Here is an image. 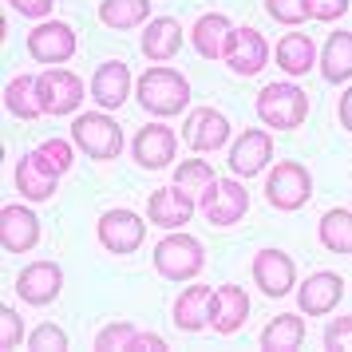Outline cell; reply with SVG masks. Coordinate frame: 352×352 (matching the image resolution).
<instances>
[{
  "mask_svg": "<svg viewBox=\"0 0 352 352\" xmlns=\"http://www.w3.org/2000/svg\"><path fill=\"white\" fill-rule=\"evenodd\" d=\"M265 12H270L277 24L297 28V24L309 20V0H265Z\"/></svg>",
  "mask_w": 352,
  "mask_h": 352,
  "instance_id": "34",
  "label": "cell"
},
{
  "mask_svg": "<svg viewBox=\"0 0 352 352\" xmlns=\"http://www.w3.org/2000/svg\"><path fill=\"white\" fill-rule=\"evenodd\" d=\"M194 210H198L194 194H186L175 182V186H162V190L151 194V202H146V218H151V226H162V230H182V226L194 218Z\"/></svg>",
  "mask_w": 352,
  "mask_h": 352,
  "instance_id": "14",
  "label": "cell"
},
{
  "mask_svg": "<svg viewBox=\"0 0 352 352\" xmlns=\"http://www.w3.org/2000/svg\"><path fill=\"white\" fill-rule=\"evenodd\" d=\"M4 107L16 115V119H40L44 107H40V96H36V76H16V80H8L4 87Z\"/></svg>",
  "mask_w": 352,
  "mask_h": 352,
  "instance_id": "29",
  "label": "cell"
},
{
  "mask_svg": "<svg viewBox=\"0 0 352 352\" xmlns=\"http://www.w3.org/2000/svg\"><path fill=\"white\" fill-rule=\"evenodd\" d=\"M96 238L107 254H135L146 238V222L135 214V210H107L96 222Z\"/></svg>",
  "mask_w": 352,
  "mask_h": 352,
  "instance_id": "8",
  "label": "cell"
},
{
  "mask_svg": "<svg viewBox=\"0 0 352 352\" xmlns=\"http://www.w3.org/2000/svg\"><path fill=\"white\" fill-rule=\"evenodd\" d=\"M320 76L329 83L352 80V32H333L320 48Z\"/></svg>",
  "mask_w": 352,
  "mask_h": 352,
  "instance_id": "27",
  "label": "cell"
},
{
  "mask_svg": "<svg viewBox=\"0 0 352 352\" xmlns=\"http://www.w3.org/2000/svg\"><path fill=\"white\" fill-rule=\"evenodd\" d=\"M234 76H257L261 67L270 64V44L257 28H234L230 36V48H226V60H222Z\"/></svg>",
  "mask_w": 352,
  "mask_h": 352,
  "instance_id": "13",
  "label": "cell"
},
{
  "mask_svg": "<svg viewBox=\"0 0 352 352\" xmlns=\"http://www.w3.org/2000/svg\"><path fill=\"white\" fill-rule=\"evenodd\" d=\"M99 20L115 32L139 28L151 20V0H99Z\"/></svg>",
  "mask_w": 352,
  "mask_h": 352,
  "instance_id": "28",
  "label": "cell"
},
{
  "mask_svg": "<svg viewBox=\"0 0 352 352\" xmlns=\"http://www.w3.org/2000/svg\"><path fill=\"white\" fill-rule=\"evenodd\" d=\"M324 349L352 352V317H333L324 324Z\"/></svg>",
  "mask_w": 352,
  "mask_h": 352,
  "instance_id": "36",
  "label": "cell"
},
{
  "mask_svg": "<svg viewBox=\"0 0 352 352\" xmlns=\"http://www.w3.org/2000/svg\"><path fill=\"white\" fill-rule=\"evenodd\" d=\"M250 317V297L241 285H218L210 301V329L222 336H234Z\"/></svg>",
  "mask_w": 352,
  "mask_h": 352,
  "instance_id": "17",
  "label": "cell"
},
{
  "mask_svg": "<svg viewBox=\"0 0 352 352\" xmlns=\"http://www.w3.org/2000/svg\"><path fill=\"white\" fill-rule=\"evenodd\" d=\"M230 36H234V24L222 12H206L198 16V24L190 28V44L202 60H226V48H230Z\"/></svg>",
  "mask_w": 352,
  "mask_h": 352,
  "instance_id": "21",
  "label": "cell"
},
{
  "mask_svg": "<svg viewBox=\"0 0 352 352\" xmlns=\"http://www.w3.org/2000/svg\"><path fill=\"white\" fill-rule=\"evenodd\" d=\"M28 349L32 352H64L67 349V333L60 324H36L28 333Z\"/></svg>",
  "mask_w": 352,
  "mask_h": 352,
  "instance_id": "35",
  "label": "cell"
},
{
  "mask_svg": "<svg viewBox=\"0 0 352 352\" xmlns=\"http://www.w3.org/2000/svg\"><path fill=\"white\" fill-rule=\"evenodd\" d=\"M277 67L285 72V76H309L313 67H317V44H313V36L309 32H285L277 40Z\"/></svg>",
  "mask_w": 352,
  "mask_h": 352,
  "instance_id": "23",
  "label": "cell"
},
{
  "mask_svg": "<svg viewBox=\"0 0 352 352\" xmlns=\"http://www.w3.org/2000/svg\"><path fill=\"white\" fill-rule=\"evenodd\" d=\"M72 143L96 162L119 159V151H123V127L115 123L111 115L87 111V115H80V119L72 123Z\"/></svg>",
  "mask_w": 352,
  "mask_h": 352,
  "instance_id": "4",
  "label": "cell"
},
{
  "mask_svg": "<svg viewBox=\"0 0 352 352\" xmlns=\"http://www.w3.org/2000/svg\"><path fill=\"white\" fill-rule=\"evenodd\" d=\"M56 182H60V175H52L32 151L16 162V186H20V194H24L28 202H48L52 194H56Z\"/></svg>",
  "mask_w": 352,
  "mask_h": 352,
  "instance_id": "25",
  "label": "cell"
},
{
  "mask_svg": "<svg viewBox=\"0 0 352 352\" xmlns=\"http://www.w3.org/2000/svg\"><path fill=\"white\" fill-rule=\"evenodd\" d=\"M20 16H32V20H48V12L56 8V0H8Z\"/></svg>",
  "mask_w": 352,
  "mask_h": 352,
  "instance_id": "39",
  "label": "cell"
},
{
  "mask_svg": "<svg viewBox=\"0 0 352 352\" xmlns=\"http://www.w3.org/2000/svg\"><path fill=\"white\" fill-rule=\"evenodd\" d=\"M32 155L48 166L52 175H67L72 162H76V143H67V139H44L40 146H32Z\"/></svg>",
  "mask_w": 352,
  "mask_h": 352,
  "instance_id": "31",
  "label": "cell"
},
{
  "mask_svg": "<svg viewBox=\"0 0 352 352\" xmlns=\"http://www.w3.org/2000/svg\"><path fill=\"white\" fill-rule=\"evenodd\" d=\"M155 270L159 277L166 281H194L202 265H206V250H202V241L190 238V234H166V238L155 245Z\"/></svg>",
  "mask_w": 352,
  "mask_h": 352,
  "instance_id": "3",
  "label": "cell"
},
{
  "mask_svg": "<svg viewBox=\"0 0 352 352\" xmlns=\"http://www.w3.org/2000/svg\"><path fill=\"white\" fill-rule=\"evenodd\" d=\"M131 96V67L123 60H107V64L96 67V76H91V99H96L103 111H115V107H123Z\"/></svg>",
  "mask_w": 352,
  "mask_h": 352,
  "instance_id": "20",
  "label": "cell"
},
{
  "mask_svg": "<svg viewBox=\"0 0 352 352\" xmlns=\"http://www.w3.org/2000/svg\"><path fill=\"white\" fill-rule=\"evenodd\" d=\"M265 198H270L273 210L293 214V210H301L305 202L313 198V175L293 159L277 162V166L270 170V178H265Z\"/></svg>",
  "mask_w": 352,
  "mask_h": 352,
  "instance_id": "5",
  "label": "cell"
},
{
  "mask_svg": "<svg viewBox=\"0 0 352 352\" xmlns=\"http://www.w3.org/2000/svg\"><path fill=\"white\" fill-rule=\"evenodd\" d=\"M36 96L44 115H72L83 103V80L67 67H48L36 76Z\"/></svg>",
  "mask_w": 352,
  "mask_h": 352,
  "instance_id": "7",
  "label": "cell"
},
{
  "mask_svg": "<svg viewBox=\"0 0 352 352\" xmlns=\"http://www.w3.org/2000/svg\"><path fill=\"white\" fill-rule=\"evenodd\" d=\"M0 349H16L20 340H24V324H20V317H16V309H0Z\"/></svg>",
  "mask_w": 352,
  "mask_h": 352,
  "instance_id": "37",
  "label": "cell"
},
{
  "mask_svg": "<svg viewBox=\"0 0 352 352\" xmlns=\"http://www.w3.org/2000/svg\"><path fill=\"white\" fill-rule=\"evenodd\" d=\"M257 119L273 131H293L309 119V96L297 83H265L257 96Z\"/></svg>",
  "mask_w": 352,
  "mask_h": 352,
  "instance_id": "2",
  "label": "cell"
},
{
  "mask_svg": "<svg viewBox=\"0 0 352 352\" xmlns=\"http://www.w3.org/2000/svg\"><path fill=\"white\" fill-rule=\"evenodd\" d=\"M135 162L146 166V170H162V166H170L178 151V135L170 127H162V123H146L139 135H135Z\"/></svg>",
  "mask_w": 352,
  "mask_h": 352,
  "instance_id": "19",
  "label": "cell"
},
{
  "mask_svg": "<svg viewBox=\"0 0 352 352\" xmlns=\"http://www.w3.org/2000/svg\"><path fill=\"white\" fill-rule=\"evenodd\" d=\"M175 182L186 194H202L206 186L218 182V175H214V166H210L206 159H182V166L175 170Z\"/></svg>",
  "mask_w": 352,
  "mask_h": 352,
  "instance_id": "32",
  "label": "cell"
},
{
  "mask_svg": "<svg viewBox=\"0 0 352 352\" xmlns=\"http://www.w3.org/2000/svg\"><path fill=\"white\" fill-rule=\"evenodd\" d=\"M178 48H182V24L175 16H151L143 32V56L151 64H166L175 60Z\"/></svg>",
  "mask_w": 352,
  "mask_h": 352,
  "instance_id": "22",
  "label": "cell"
},
{
  "mask_svg": "<svg viewBox=\"0 0 352 352\" xmlns=\"http://www.w3.org/2000/svg\"><path fill=\"white\" fill-rule=\"evenodd\" d=\"M336 115H340V127L352 135V87L340 96V107H336Z\"/></svg>",
  "mask_w": 352,
  "mask_h": 352,
  "instance_id": "41",
  "label": "cell"
},
{
  "mask_svg": "<svg viewBox=\"0 0 352 352\" xmlns=\"http://www.w3.org/2000/svg\"><path fill=\"white\" fill-rule=\"evenodd\" d=\"M135 96H139V103H143L151 115L170 119V115H178L186 103H190V83H186V76L175 72V67L155 64V67H146L143 76H139Z\"/></svg>",
  "mask_w": 352,
  "mask_h": 352,
  "instance_id": "1",
  "label": "cell"
},
{
  "mask_svg": "<svg viewBox=\"0 0 352 352\" xmlns=\"http://www.w3.org/2000/svg\"><path fill=\"white\" fill-rule=\"evenodd\" d=\"M254 285H261L265 297H285L297 285V265L281 250H257L254 254Z\"/></svg>",
  "mask_w": 352,
  "mask_h": 352,
  "instance_id": "16",
  "label": "cell"
},
{
  "mask_svg": "<svg viewBox=\"0 0 352 352\" xmlns=\"http://www.w3.org/2000/svg\"><path fill=\"white\" fill-rule=\"evenodd\" d=\"M317 238L329 254H352V210H329L317 226Z\"/></svg>",
  "mask_w": 352,
  "mask_h": 352,
  "instance_id": "30",
  "label": "cell"
},
{
  "mask_svg": "<svg viewBox=\"0 0 352 352\" xmlns=\"http://www.w3.org/2000/svg\"><path fill=\"white\" fill-rule=\"evenodd\" d=\"M16 293L24 305H36V309H44L52 305L60 293H64V270L56 265V261H28L16 277Z\"/></svg>",
  "mask_w": 352,
  "mask_h": 352,
  "instance_id": "11",
  "label": "cell"
},
{
  "mask_svg": "<svg viewBox=\"0 0 352 352\" xmlns=\"http://www.w3.org/2000/svg\"><path fill=\"white\" fill-rule=\"evenodd\" d=\"M135 324L131 320H111L107 329H99L96 336V349L99 352H131V344H135Z\"/></svg>",
  "mask_w": 352,
  "mask_h": 352,
  "instance_id": "33",
  "label": "cell"
},
{
  "mask_svg": "<svg viewBox=\"0 0 352 352\" xmlns=\"http://www.w3.org/2000/svg\"><path fill=\"white\" fill-rule=\"evenodd\" d=\"M198 210H202V218L210 226H234L250 210V190L241 186L238 178H218L214 186H206L198 194Z\"/></svg>",
  "mask_w": 352,
  "mask_h": 352,
  "instance_id": "6",
  "label": "cell"
},
{
  "mask_svg": "<svg viewBox=\"0 0 352 352\" xmlns=\"http://www.w3.org/2000/svg\"><path fill=\"white\" fill-rule=\"evenodd\" d=\"M182 143L198 155H214L230 143V119L214 107H194L182 123Z\"/></svg>",
  "mask_w": 352,
  "mask_h": 352,
  "instance_id": "10",
  "label": "cell"
},
{
  "mask_svg": "<svg viewBox=\"0 0 352 352\" xmlns=\"http://www.w3.org/2000/svg\"><path fill=\"white\" fill-rule=\"evenodd\" d=\"M349 12V0H309V20H320V24H333Z\"/></svg>",
  "mask_w": 352,
  "mask_h": 352,
  "instance_id": "38",
  "label": "cell"
},
{
  "mask_svg": "<svg viewBox=\"0 0 352 352\" xmlns=\"http://www.w3.org/2000/svg\"><path fill=\"white\" fill-rule=\"evenodd\" d=\"M76 32H72V24L64 20H44V24H36L32 32H28V56H32L36 64H67L72 56H76Z\"/></svg>",
  "mask_w": 352,
  "mask_h": 352,
  "instance_id": "9",
  "label": "cell"
},
{
  "mask_svg": "<svg viewBox=\"0 0 352 352\" xmlns=\"http://www.w3.org/2000/svg\"><path fill=\"white\" fill-rule=\"evenodd\" d=\"M131 352H166V340H162L159 333H135Z\"/></svg>",
  "mask_w": 352,
  "mask_h": 352,
  "instance_id": "40",
  "label": "cell"
},
{
  "mask_svg": "<svg viewBox=\"0 0 352 352\" xmlns=\"http://www.w3.org/2000/svg\"><path fill=\"white\" fill-rule=\"evenodd\" d=\"M210 301H214V289L210 285H190L175 301V324L182 333H202V329H210Z\"/></svg>",
  "mask_w": 352,
  "mask_h": 352,
  "instance_id": "24",
  "label": "cell"
},
{
  "mask_svg": "<svg viewBox=\"0 0 352 352\" xmlns=\"http://www.w3.org/2000/svg\"><path fill=\"white\" fill-rule=\"evenodd\" d=\"M340 297H344V277L329 270L309 273V281L297 289V305H301L305 317H329L340 305Z\"/></svg>",
  "mask_w": 352,
  "mask_h": 352,
  "instance_id": "15",
  "label": "cell"
},
{
  "mask_svg": "<svg viewBox=\"0 0 352 352\" xmlns=\"http://www.w3.org/2000/svg\"><path fill=\"white\" fill-rule=\"evenodd\" d=\"M40 241V218L28 206H4L0 210V245L8 254H28Z\"/></svg>",
  "mask_w": 352,
  "mask_h": 352,
  "instance_id": "18",
  "label": "cell"
},
{
  "mask_svg": "<svg viewBox=\"0 0 352 352\" xmlns=\"http://www.w3.org/2000/svg\"><path fill=\"white\" fill-rule=\"evenodd\" d=\"M305 344V317L301 313H281L261 329V349L265 352H297Z\"/></svg>",
  "mask_w": 352,
  "mask_h": 352,
  "instance_id": "26",
  "label": "cell"
},
{
  "mask_svg": "<svg viewBox=\"0 0 352 352\" xmlns=\"http://www.w3.org/2000/svg\"><path fill=\"white\" fill-rule=\"evenodd\" d=\"M273 159V135L261 127H250L238 135V143L230 146V170L238 178H254L261 175Z\"/></svg>",
  "mask_w": 352,
  "mask_h": 352,
  "instance_id": "12",
  "label": "cell"
}]
</instances>
